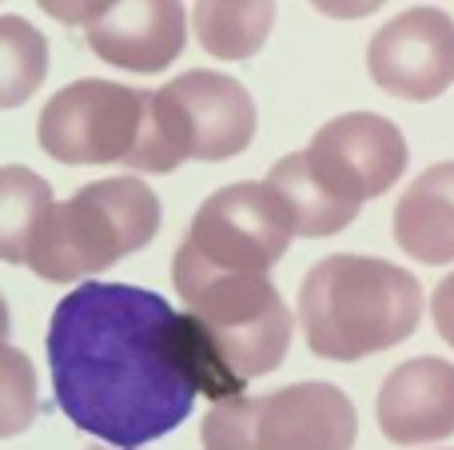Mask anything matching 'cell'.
Listing matches in <instances>:
<instances>
[{
  "mask_svg": "<svg viewBox=\"0 0 454 450\" xmlns=\"http://www.w3.org/2000/svg\"><path fill=\"white\" fill-rule=\"evenodd\" d=\"M48 371L64 419L116 450L172 435L200 399L184 311L132 283H80L52 311Z\"/></svg>",
  "mask_w": 454,
  "mask_h": 450,
  "instance_id": "6da1fadb",
  "label": "cell"
},
{
  "mask_svg": "<svg viewBox=\"0 0 454 450\" xmlns=\"http://www.w3.org/2000/svg\"><path fill=\"white\" fill-rule=\"evenodd\" d=\"M423 287L379 255H327L303 275L299 327L311 355L359 363L407 343L423 323Z\"/></svg>",
  "mask_w": 454,
  "mask_h": 450,
  "instance_id": "7a4b0ae2",
  "label": "cell"
},
{
  "mask_svg": "<svg viewBox=\"0 0 454 450\" xmlns=\"http://www.w3.org/2000/svg\"><path fill=\"white\" fill-rule=\"evenodd\" d=\"M176 291L188 303L184 327L204 399H235L251 379L283 367L295 319L267 275H200Z\"/></svg>",
  "mask_w": 454,
  "mask_h": 450,
  "instance_id": "3957f363",
  "label": "cell"
},
{
  "mask_svg": "<svg viewBox=\"0 0 454 450\" xmlns=\"http://www.w3.org/2000/svg\"><path fill=\"white\" fill-rule=\"evenodd\" d=\"M164 207L160 196L136 175L84 183L64 204H52L28 252V268L44 283H80L124 255L156 239Z\"/></svg>",
  "mask_w": 454,
  "mask_h": 450,
  "instance_id": "277c9868",
  "label": "cell"
},
{
  "mask_svg": "<svg viewBox=\"0 0 454 450\" xmlns=\"http://www.w3.org/2000/svg\"><path fill=\"white\" fill-rule=\"evenodd\" d=\"M259 112L235 76L192 68L148 96V136L136 172L168 175L184 159L220 164L251 148Z\"/></svg>",
  "mask_w": 454,
  "mask_h": 450,
  "instance_id": "5b68a950",
  "label": "cell"
},
{
  "mask_svg": "<svg viewBox=\"0 0 454 450\" xmlns=\"http://www.w3.org/2000/svg\"><path fill=\"white\" fill-rule=\"evenodd\" d=\"M359 415L335 383H291L271 395L212 403L200 423L204 450H355Z\"/></svg>",
  "mask_w": 454,
  "mask_h": 450,
  "instance_id": "8992f818",
  "label": "cell"
},
{
  "mask_svg": "<svg viewBox=\"0 0 454 450\" xmlns=\"http://www.w3.org/2000/svg\"><path fill=\"white\" fill-rule=\"evenodd\" d=\"M295 239L291 207L271 183H227L200 204L176 247L172 283L200 275H267Z\"/></svg>",
  "mask_w": 454,
  "mask_h": 450,
  "instance_id": "52a82bcc",
  "label": "cell"
},
{
  "mask_svg": "<svg viewBox=\"0 0 454 450\" xmlns=\"http://www.w3.org/2000/svg\"><path fill=\"white\" fill-rule=\"evenodd\" d=\"M148 96L116 80H72L44 104L36 140L68 167L120 164L136 167L148 136Z\"/></svg>",
  "mask_w": 454,
  "mask_h": 450,
  "instance_id": "ba28073f",
  "label": "cell"
},
{
  "mask_svg": "<svg viewBox=\"0 0 454 450\" xmlns=\"http://www.w3.org/2000/svg\"><path fill=\"white\" fill-rule=\"evenodd\" d=\"M303 159L327 196L359 212L367 199L387 196L399 183L411 148L395 120L379 112H343L311 136Z\"/></svg>",
  "mask_w": 454,
  "mask_h": 450,
  "instance_id": "9c48e42d",
  "label": "cell"
},
{
  "mask_svg": "<svg viewBox=\"0 0 454 450\" xmlns=\"http://www.w3.org/2000/svg\"><path fill=\"white\" fill-rule=\"evenodd\" d=\"M367 72L387 96L407 104L439 100L454 84L450 12L419 4L387 20L367 44Z\"/></svg>",
  "mask_w": 454,
  "mask_h": 450,
  "instance_id": "30bf717a",
  "label": "cell"
},
{
  "mask_svg": "<svg viewBox=\"0 0 454 450\" xmlns=\"http://www.w3.org/2000/svg\"><path fill=\"white\" fill-rule=\"evenodd\" d=\"M84 40L104 64L124 72H164L188 44L180 0H108L84 24Z\"/></svg>",
  "mask_w": 454,
  "mask_h": 450,
  "instance_id": "8fae6325",
  "label": "cell"
},
{
  "mask_svg": "<svg viewBox=\"0 0 454 450\" xmlns=\"http://www.w3.org/2000/svg\"><path fill=\"white\" fill-rule=\"evenodd\" d=\"M375 419L387 443L427 446L454 435V363L419 355L383 379Z\"/></svg>",
  "mask_w": 454,
  "mask_h": 450,
  "instance_id": "7c38bea8",
  "label": "cell"
},
{
  "mask_svg": "<svg viewBox=\"0 0 454 450\" xmlns=\"http://www.w3.org/2000/svg\"><path fill=\"white\" fill-rule=\"evenodd\" d=\"M395 244L427 268L454 263V159L431 164L399 196L391 215Z\"/></svg>",
  "mask_w": 454,
  "mask_h": 450,
  "instance_id": "4fadbf2b",
  "label": "cell"
},
{
  "mask_svg": "<svg viewBox=\"0 0 454 450\" xmlns=\"http://www.w3.org/2000/svg\"><path fill=\"white\" fill-rule=\"evenodd\" d=\"M192 28L215 60H251L275 28V0H196Z\"/></svg>",
  "mask_w": 454,
  "mask_h": 450,
  "instance_id": "5bb4252c",
  "label": "cell"
},
{
  "mask_svg": "<svg viewBox=\"0 0 454 450\" xmlns=\"http://www.w3.org/2000/svg\"><path fill=\"white\" fill-rule=\"evenodd\" d=\"M267 183L283 196V204L291 207V220H295V236L303 239H327L339 236L343 228L355 223V207H343L335 196L319 188V180L311 175L303 151H291L279 164L267 172Z\"/></svg>",
  "mask_w": 454,
  "mask_h": 450,
  "instance_id": "9a60e30c",
  "label": "cell"
},
{
  "mask_svg": "<svg viewBox=\"0 0 454 450\" xmlns=\"http://www.w3.org/2000/svg\"><path fill=\"white\" fill-rule=\"evenodd\" d=\"M52 207L44 175L24 164L0 167V263H28L32 239Z\"/></svg>",
  "mask_w": 454,
  "mask_h": 450,
  "instance_id": "2e32d148",
  "label": "cell"
},
{
  "mask_svg": "<svg viewBox=\"0 0 454 450\" xmlns=\"http://www.w3.org/2000/svg\"><path fill=\"white\" fill-rule=\"evenodd\" d=\"M48 76V36L24 16H0V112L20 108Z\"/></svg>",
  "mask_w": 454,
  "mask_h": 450,
  "instance_id": "e0dca14e",
  "label": "cell"
},
{
  "mask_svg": "<svg viewBox=\"0 0 454 450\" xmlns=\"http://www.w3.org/2000/svg\"><path fill=\"white\" fill-rule=\"evenodd\" d=\"M36 371L24 351L0 343V438H16L36 423Z\"/></svg>",
  "mask_w": 454,
  "mask_h": 450,
  "instance_id": "ac0fdd59",
  "label": "cell"
},
{
  "mask_svg": "<svg viewBox=\"0 0 454 450\" xmlns=\"http://www.w3.org/2000/svg\"><path fill=\"white\" fill-rule=\"evenodd\" d=\"M40 8H44L52 20L68 24V28H84L88 20H92L96 12H100L108 0H36Z\"/></svg>",
  "mask_w": 454,
  "mask_h": 450,
  "instance_id": "d6986e66",
  "label": "cell"
},
{
  "mask_svg": "<svg viewBox=\"0 0 454 450\" xmlns=\"http://www.w3.org/2000/svg\"><path fill=\"white\" fill-rule=\"evenodd\" d=\"M431 319H434V327H439L442 343L454 347V271L431 291Z\"/></svg>",
  "mask_w": 454,
  "mask_h": 450,
  "instance_id": "ffe728a7",
  "label": "cell"
},
{
  "mask_svg": "<svg viewBox=\"0 0 454 450\" xmlns=\"http://www.w3.org/2000/svg\"><path fill=\"white\" fill-rule=\"evenodd\" d=\"M387 0H311V8L331 20H363V16L379 12Z\"/></svg>",
  "mask_w": 454,
  "mask_h": 450,
  "instance_id": "44dd1931",
  "label": "cell"
},
{
  "mask_svg": "<svg viewBox=\"0 0 454 450\" xmlns=\"http://www.w3.org/2000/svg\"><path fill=\"white\" fill-rule=\"evenodd\" d=\"M8 331H12V315H8V303L0 295V343H8Z\"/></svg>",
  "mask_w": 454,
  "mask_h": 450,
  "instance_id": "7402d4cb",
  "label": "cell"
}]
</instances>
